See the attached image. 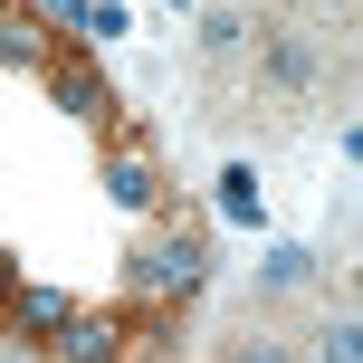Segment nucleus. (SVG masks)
Instances as JSON below:
<instances>
[{"mask_svg":"<svg viewBox=\"0 0 363 363\" xmlns=\"http://www.w3.org/2000/svg\"><path fill=\"white\" fill-rule=\"evenodd\" d=\"M57 96H67L77 115H106V106H115V96H106V77H96V67H67V77H57Z\"/></svg>","mask_w":363,"mask_h":363,"instance_id":"39448f33","label":"nucleus"},{"mask_svg":"<svg viewBox=\"0 0 363 363\" xmlns=\"http://www.w3.org/2000/svg\"><path fill=\"white\" fill-rule=\"evenodd\" d=\"M57 335H67V354H77V363H115V325H106V315H67Z\"/></svg>","mask_w":363,"mask_h":363,"instance_id":"f03ea898","label":"nucleus"},{"mask_svg":"<svg viewBox=\"0 0 363 363\" xmlns=\"http://www.w3.org/2000/svg\"><path fill=\"white\" fill-rule=\"evenodd\" d=\"M67 296H57V287H19V325H67Z\"/></svg>","mask_w":363,"mask_h":363,"instance_id":"423d86ee","label":"nucleus"},{"mask_svg":"<svg viewBox=\"0 0 363 363\" xmlns=\"http://www.w3.org/2000/svg\"><path fill=\"white\" fill-rule=\"evenodd\" d=\"M201 48H211V57H239V48H249V19H239V10H211V19H201Z\"/></svg>","mask_w":363,"mask_h":363,"instance_id":"20e7f679","label":"nucleus"},{"mask_svg":"<svg viewBox=\"0 0 363 363\" xmlns=\"http://www.w3.org/2000/svg\"><path fill=\"white\" fill-rule=\"evenodd\" d=\"M106 182H115V201H125V211H153V163H144V153H125Z\"/></svg>","mask_w":363,"mask_h":363,"instance_id":"7ed1b4c3","label":"nucleus"},{"mask_svg":"<svg viewBox=\"0 0 363 363\" xmlns=\"http://www.w3.org/2000/svg\"><path fill=\"white\" fill-rule=\"evenodd\" d=\"M0 296H10V258H0Z\"/></svg>","mask_w":363,"mask_h":363,"instance_id":"9d476101","label":"nucleus"},{"mask_svg":"<svg viewBox=\"0 0 363 363\" xmlns=\"http://www.w3.org/2000/svg\"><path fill=\"white\" fill-rule=\"evenodd\" d=\"M230 363H296V354L277 345V335H239V345H230Z\"/></svg>","mask_w":363,"mask_h":363,"instance_id":"0eeeda50","label":"nucleus"},{"mask_svg":"<svg viewBox=\"0 0 363 363\" xmlns=\"http://www.w3.org/2000/svg\"><path fill=\"white\" fill-rule=\"evenodd\" d=\"M315 363H363V345H354V325H325V335H315Z\"/></svg>","mask_w":363,"mask_h":363,"instance_id":"6e6552de","label":"nucleus"},{"mask_svg":"<svg viewBox=\"0 0 363 363\" xmlns=\"http://www.w3.org/2000/svg\"><path fill=\"white\" fill-rule=\"evenodd\" d=\"M201 268H211V258H201V239H163V249H144V287H182V296H191Z\"/></svg>","mask_w":363,"mask_h":363,"instance_id":"f257e3e1","label":"nucleus"},{"mask_svg":"<svg viewBox=\"0 0 363 363\" xmlns=\"http://www.w3.org/2000/svg\"><path fill=\"white\" fill-rule=\"evenodd\" d=\"M0 57L10 67H38V29H0Z\"/></svg>","mask_w":363,"mask_h":363,"instance_id":"1a4fd4ad","label":"nucleus"}]
</instances>
